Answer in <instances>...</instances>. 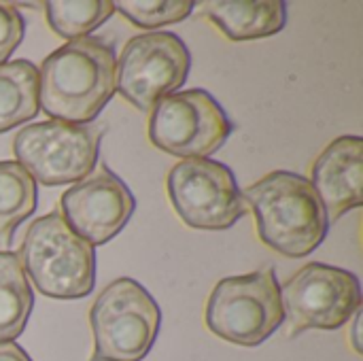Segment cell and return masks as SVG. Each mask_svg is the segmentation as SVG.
<instances>
[{"label":"cell","instance_id":"cell-12","mask_svg":"<svg viewBox=\"0 0 363 361\" xmlns=\"http://www.w3.org/2000/svg\"><path fill=\"white\" fill-rule=\"evenodd\" d=\"M313 189L317 191L328 219L338 221L363 204V138L340 136L330 143L313 166Z\"/></svg>","mask_w":363,"mask_h":361},{"label":"cell","instance_id":"cell-21","mask_svg":"<svg viewBox=\"0 0 363 361\" xmlns=\"http://www.w3.org/2000/svg\"><path fill=\"white\" fill-rule=\"evenodd\" d=\"M362 317H363L362 309H357V311H355V315L351 317V319H353V326H351V345H353V351H355L357 355H362L363 353Z\"/></svg>","mask_w":363,"mask_h":361},{"label":"cell","instance_id":"cell-7","mask_svg":"<svg viewBox=\"0 0 363 361\" xmlns=\"http://www.w3.org/2000/svg\"><path fill=\"white\" fill-rule=\"evenodd\" d=\"M149 113V140L183 160L211 157L232 134L228 113L206 89L172 91Z\"/></svg>","mask_w":363,"mask_h":361},{"label":"cell","instance_id":"cell-6","mask_svg":"<svg viewBox=\"0 0 363 361\" xmlns=\"http://www.w3.org/2000/svg\"><path fill=\"white\" fill-rule=\"evenodd\" d=\"M100 138V128L49 119L21 128L13 140V153L34 183H79L98 164Z\"/></svg>","mask_w":363,"mask_h":361},{"label":"cell","instance_id":"cell-3","mask_svg":"<svg viewBox=\"0 0 363 361\" xmlns=\"http://www.w3.org/2000/svg\"><path fill=\"white\" fill-rule=\"evenodd\" d=\"M17 255L26 277L47 298L81 300L96 287V249L60 213L38 217Z\"/></svg>","mask_w":363,"mask_h":361},{"label":"cell","instance_id":"cell-5","mask_svg":"<svg viewBox=\"0 0 363 361\" xmlns=\"http://www.w3.org/2000/svg\"><path fill=\"white\" fill-rule=\"evenodd\" d=\"M94 353L89 361H143L162 326L153 296L134 279L108 283L89 309Z\"/></svg>","mask_w":363,"mask_h":361},{"label":"cell","instance_id":"cell-9","mask_svg":"<svg viewBox=\"0 0 363 361\" xmlns=\"http://www.w3.org/2000/svg\"><path fill=\"white\" fill-rule=\"evenodd\" d=\"M281 302L289 319V336L306 330H338L362 309V287L353 272L313 262L283 283Z\"/></svg>","mask_w":363,"mask_h":361},{"label":"cell","instance_id":"cell-13","mask_svg":"<svg viewBox=\"0 0 363 361\" xmlns=\"http://www.w3.org/2000/svg\"><path fill=\"white\" fill-rule=\"evenodd\" d=\"M204 15L230 40H255L279 34L287 23V4L283 0H215L206 2Z\"/></svg>","mask_w":363,"mask_h":361},{"label":"cell","instance_id":"cell-15","mask_svg":"<svg viewBox=\"0 0 363 361\" xmlns=\"http://www.w3.org/2000/svg\"><path fill=\"white\" fill-rule=\"evenodd\" d=\"M34 294L17 253L0 251V345L19 338L28 326Z\"/></svg>","mask_w":363,"mask_h":361},{"label":"cell","instance_id":"cell-19","mask_svg":"<svg viewBox=\"0 0 363 361\" xmlns=\"http://www.w3.org/2000/svg\"><path fill=\"white\" fill-rule=\"evenodd\" d=\"M26 34V21L23 15L17 11V6L9 2H0V64H4L13 51L19 47Z\"/></svg>","mask_w":363,"mask_h":361},{"label":"cell","instance_id":"cell-14","mask_svg":"<svg viewBox=\"0 0 363 361\" xmlns=\"http://www.w3.org/2000/svg\"><path fill=\"white\" fill-rule=\"evenodd\" d=\"M38 113V68L28 60L0 64V134Z\"/></svg>","mask_w":363,"mask_h":361},{"label":"cell","instance_id":"cell-11","mask_svg":"<svg viewBox=\"0 0 363 361\" xmlns=\"http://www.w3.org/2000/svg\"><path fill=\"white\" fill-rule=\"evenodd\" d=\"M62 217L91 247L115 238L130 221L136 200L108 168H100L62 194Z\"/></svg>","mask_w":363,"mask_h":361},{"label":"cell","instance_id":"cell-18","mask_svg":"<svg viewBox=\"0 0 363 361\" xmlns=\"http://www.w3.org/2000/svg\"><path fill=\"white\" fill-rule=\"evenodd\" d=\"M191 0H119L113 2L125 19L138 28H164L183 21L194 11Z\"/></svg>","mask_w":363,"mask_h":361},{"label":"cell","instance_id":"cell-16","mask_svg":"<svg viewBox=\"0 0 363 361\" xmlns=\"http://www.w3.org/2000/svg\"><path fill=\"white\" fill-rule=\"evenodd\" d=\"M36 183L17 162H0V247H11L13 234L36 211Z\"/></svg>","mask_w":363,"mask_h":361},{"label":"cell","instance_id":"cell-1","mask_svg":"<svg viewBox=\"0 0 363 361\" xmlns=\"http://www.w3.org/2000/svg\"><path fill=\"white\" fill-rule=\"evenodd\" d=\"M115 49L96 36L68 40L45 57L38 109L53 121L87 126L115 96Z\"/></svg>","mask_w":363,"mask_h":361},{"label":"cell","instance_id":"cell-2","mask_svg":"<svg viewBox=\"0 0 363 361\" xmlns=\"http://www.w3.org/2000/svg\"><path fill=\"white\" fill-rule=\"evenodd\" d=\"M242 200L253 209L262 243L285 257H306L328 236V213L302 174L274 170L247 187Z\"/></svg>","mask_w":363,"mask_h":361},{"label":"cell","instance_id":"cell-17","mask_svg":"<svg viewBox=\"0 0 363 361\" xmlns=\"http://www.w3.org/2000/svg\"><path fill=\"white\" fill-rule=\"evenodd\" d=\"M43 6L49 28L70 40L87 36L115 13L111 0H51Z\"/></svg>","mask_w":363,"mask_h":361},{"label":"cell","instance_id":"cell-8","mask_svg":"<svg viewBox=\"0 0 363 361\" xmlns=\"http://www.w3.org/2000/svg\"><path fill=\"white\" fill-rule=\"evenodd\" d=\"M166 189L174 213L191 230H228L247 211L234 172L211 157L174 164Z\"/></svg>","mask_w":363,"mask_h":361},{"label":"cell","instance_id":"cell-4","mask_svg":"<svg viewBox=\"0 0 363 361\" xmlns=\"http://www.w3.org/2000/svg\"><path fill=\"white\" fill-rule=\"evenodd\" d=\"M283 321L281 287L272 266L221 279L206 300V328L217 338L238 347H259Z\"/></svg>","mask_w":363,"mask_h":361},{"label":"cell","instance_id":"cell-10","mask_svg":"<svg viewBox=\"0 0 363 361\" xmlns=\"http://www.w3.org/2000/svg\"><path fill=\"white\" fill-rule=\"evenodd\" d=\"M191 55L174 32H147L130 38L117 60L115 87L138 111L177 91L189 74Z\"/></svg>","mask_w":363,"mask_h":361},{"label":"cell","instance_id":"cell-20","mask_svg":"<svg viewBox=\"0 0 363 361\" xmlns=\"http://www.w3.org/2000/svg\"><path fill=\"white\" fill-rule=\"evenodd\" d=\"M0 361H32L30 355L15 343H2L0 345Z\"/></svg>","mask_w":363,"mask_h":361}]
</instances>
